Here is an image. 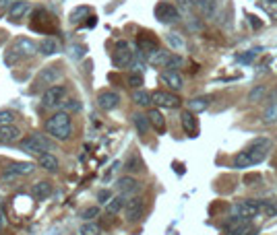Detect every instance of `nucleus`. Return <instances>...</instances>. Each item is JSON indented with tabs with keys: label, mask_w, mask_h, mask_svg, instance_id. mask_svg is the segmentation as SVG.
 I'll list each match as a JSON object with an SVG mask.
<instances>
[{
	"label": "nucleus",
	"mask_w": 277,
	"mask_h": 235,
	"mask_svg": "<svg viewBox=\"0 0 277 235\" xmlns=\"http://www.w3.org/2000/svg\"><path fill=\"white\" fill-rule=\"evenodd\" d=\"M46 132L56 138V141H68L73 134V124H71V116L66 111H56L54 116H50L46 122Z\"/></svg>",
	"instance_id": "nucleus-1"
},
{
	"label": "nucleus",
	"mask_w": 277,
	"mask_h": 235,
	"mask_svg": "<svg viewBox=\"0 0 277 235\" xmlns=\"http://www.w3.org/2000/svg\"><path fill=\"white\" fill-rule=\"evenodd\" d=\"M64 97H66V87L64 85H52L44 91V95H41V106L48 108V109L58 108V106H62Z\"/></svg>",
	"instance_id": "nucleus-2"
},
{
	"label": "nucleus",
	"mask_w": 277,
	"mask_h": 235,
	"mask_svg": "<svg viewBox=\"0 0 277 235\" xmlns=\"http://www.w3.org/2000/svg\"><path fill=\"white\" fill-rule=\"evenodd\" d=\"M21 149L27 151V153H36V155H41L52 149V145L46 141L41 134H31L29 138H25V141L21 143Z\"/></svg>",
	"instance_id": "nucleus-3"
},
{
	"label": "nucleus",
	"mask_w": 277,
	"mask_h": 235,
	"mask_svg": "<svg viewBox=\"0 0 277 235\" xmlns=\"http://www.w3.org/2000/svg\"><path fill=\"white\" fill-rule=\"evenodd\" d=\"M269 149H271V141H269V138H258V141L250 143L244 151H246L250 157H253V161H255V165H257V163H261L265 157H267Z\"/></svg>",
	"instance_id": "nucleus-4"
},
{
	"label": "nucleus",
	"mask_w": 277,
	"mask_h": 235,
	"mask_svg": "<svg viewBox=\"0 0 277 235\" xmlns=\"http://www.w3.org/2000/svg\"><path fill=\"white\" fill-rule=\"evenodd\" d=\"M60 76H62V68L56 66V64H50L46 68H41L38 78H36V83L40 87H52V85H56L60 81Z\"/></svg>",
	"instance_id": "nucleus-5"
},
{
	"label": "nucleus",
	"mask_w": 277,
	"mask_h": 235,
	"mask_svg": "<svg viewBox=\"0 0 277 235\" xmlns=\"http://www.w3.org/2000/svg\"><path fill=\"white\" fill-rule=\"evenodd\" d=\"M155 17L161 23H176L180 19V11L172 2H159L155 6Z\"/></svg>",
	"instance_id": "nucleus-6"
},
{
	"label": "nucleus",
	"mask_w": 277,
	"mask_h": 235,
	"mask_svg": "<svg viewBox=\"0 0 277 235\" xmlns=\"http://www.w3.org/2000/svg\"><path fill=\"white\" fill-rule=\"evenodd\" d=\"M54 27H56L54 17H50V15L44 11V8H40V11H36V19H33V23H31V29H33V31L50 33Z\"/></svg>",
	"instance_id": "nucleus-7"
},
{
	"label": "nucleus",
	"mask_w": 277,
	"mask_h": 235,
	"mask_svg": "<svg viewBox=\"0 0 277 235\" xmlns=\"http://www.w3.org/2000/svg\"><path fill=\"white\" fill-rule=\"evenodd\" d=\"M143 211H145V200L141 196H135L131 200H126V206H124V217H126V221H138L143 217Z\"/></svg>",
	"instance_id": "nucleus-8"
},
{
	"label": "nucleus",
	"mask_w": 277,
	"mask_h": 235,
	"mask_svg": "<svg viewBox=\"0 0 277 235\" xmlns=\"http://www.w3.org/2000/svg\"><path fill=\"white\" fill-rule=\"evenodd\" d=\"M112 60H114V64L118 68H124V66H128L133 62V52H131V48H128L126 41L116 43V50H114V54H112Z\"/></svg>",
	"instance_id": "nucleus-9"
},
{
	"label": "nucleus",
	"mask_w": 277,
	"mask_h": 235,
	"mask_svg": "<svg viewBox=\"0 0 277 235\" xmlns=\"http://www.w3.org/2000/svg\"><path fill=\"white\" fill-rule=\"evenodd\" d=\"M36 171V165L25 161V163H13L11 167H6L2 171V178L4 180H11V178H21V176H31Z\"/></svg>",
	"instance_id": "nucleus-10"
},
{
	"label": "nucleus",
	"mask_w": 277,
	"mask_h": 235,
	"mask_svg": "<svg viewBox=\"0 0 277 235\" xmlns=\"http://www.w3.org/2000/svg\"><path fill=\"white\" fill-rule=\"evenodd\" d=\"M153 103H158L159 108H180V103H182V99L178 97V95L174 93H168V91H155L153 93Z\"/></svg>",
	"instance_id": "nucleus-11"
},
{
	"label": "nucleus",
	"mask_w": 277,
	"mask_h": 235,
	"mask_svg": "<svg viewBox=\"0 0 277 235\" xmlns=\"http://www.w3.org/2000/svg\"><path fill=\"white\" fill-rule=\"evenodd\" d=\"M248 221L250 219H244V217H232L223 229V235H244V231L250 227Z\"/></svg>",
	"instance_id": "nucleus-12"
},
{
	"label": "nucleus",
	"mask_w": 277,
	"mask_h": 235,
	"mask_svg": "<svg viewBox=\"0 0 277 235\" xmlns=\"http://www.w3.org/2000/svg\"><path fill=\"white\" fill-rule=\"evenodd\" d=\"M261 215L258 208L255 204V198L253 200H244V202H238L234 206V217H244V219H253V217Z\"/></svg>",
	"instance_id": "nucleus-13"
},
{
	"label": "nucleus",
	"mask_w": 277,
	"mask_h": 235,
	"mask_svg": "<svg viewBox=\"0 0 277 235\" xmlns=\"http://www.w3.org/2000/svg\"><path fill=\"white\" fill-rule=\"evenodd\" d=\"M116 188H118V192L122 196H131V194H135V192L141 190V184H138V180H135L133 176H124V178L118 180Z\"/></svg>",
	"instance_id": "nucleus-14"
},
{
	"label": "nucleus",
	"mask_w": 277,
	"mask_h": 235,
	"mask_svg": "<svg viewBox=\"0 0 277 235\" xmlns=\"http://www.w3.org/2000/svg\"><path fill=\"white\" fill-rule=\"evenodd\" d=\"M118 103H120V95L114 93V91H101V93L98 95V106H99L101 109H106V111L116 109Z\"/></svg>",
	"instance_id": "nucleus-15"
},
{
	"label": "nucleus",
	"mask_w": 277,
	"mask_h": 235,
	"mask_svg": "<svg viewBox=\"0 0 277 235\" xmlns=\"http://www.w3.org/2000/svg\"><path fill=\"white\" fill-rule=\"evenodd\" d=\"M159 78H161V83L163 85H168L170 89H174V91H180L184 87V83H182V76H180L176 71H163L161 74H159Z\"/></svg>",
	"instance_id": "nucleus-16"
},
{
	"label": "nucleus",
	"mask_w": 277,
	"mask_h": 235,
	"mask_svg": "<svg viewBox=\"0 0 277 235\" xmlns=\"http://www.w3.org/2000/svg\"><path fill=\"white\" fill-rule=\"evenodd\" d=\"M180 122H182V128H184V132H186L188 136H197V132H198V122H197V118H195L193 111H190V109L182 111V116H180Z\"/></svg>",
	"instance_id": "nucleus-17"
},
{
	"label": "nucleus",
	"mask_w": 277,
	"mask_h": 235,
	"mask_svg": "<svg viewBox=\"0 0 277 235\" xmlns=\"http://www.w3.org/2000/svg\"><path fill=\"white\" fill-rule=\"evenodd\" d=\"M21 138V130L17 126H0V145H11Z\"/></svg>",
	"instance_id": "nucleus-18"
},
{
	"label": "nucleus",
	"mask_w": 277,
	"mask_h": 235,
	"mask_svg": "<svg viewBox=\"0 0 277 235\" xmlns=\"http://www.w3.org/2000/svg\"><path fill=\"white\" fill-rule=\"evenodd\" d=\"M137 41H138V50H141L143 54H147V56L153 54L155 50H159L158 48V39H155L153 36H149V33H141Z\"/></svg>",
	"instance_id": "nucleus-19"
},
{
	"label": "nucleus",
	"mask_w": 277,
	"mask_h": 235,
	"mask_svg": "<svg viewBox=\"0 0 277 235\" xmlns=\"http://www.w3.org/2000/svg\"><path fill=\"white\" fill-rule=\"evenodd\" d=\"M29 11H31V6H29L27 0H15V4L8 8V15H11V19L19 21V19H23V17L27 15Z\"/></svg>",
	"instance_id": "nucleus-20"
},
{
	"label": "nucleus",
	"mask_w": 277,
	"mask_h": 235,
	"mask_svg": "<svg viewBox=\"0 0 277 235\" xmlns=\"http://www.w3.org/2000/svg\"><path fill=\"white\" fill-rule=\"evenodd\" d=\"M15 50L19 52L21 56H33L38 52V46L31 39H27V37H19L15 41Z\"/></svg>",
	"instance_id": "nucleus-21"
},
{
	"label": "nucleus",
	"mask_w": 277,
	"mask_h": 235,
	"mask_svg": "<svg viewBox=\"0 0 277 235\" xmlns=\"http://www.w3.org/2000/svg\"><path fill=\"white\" fill-rule=\"evenodd\" d=\"M52 194V184L50 181H38L31 186V196L36 200H46Z\"/></svg>",
	"instance_id": "nucleus-22"
},
{
	"label": "nucleus",
	"mask_w": 277,
	"mask_h": 235,
	"mask_svg": "<svg viewBox=\"0 0 277 235\" xmlns=\"http://www.w3.org/2000/svg\"><path fill=\"white\" fill-rule=\"evenodd\" d=\"M40 167L50 171V173H56L58 171V159L54 155H50V153H41L40 155Z\"/></svg>",
	"instance_id": "nucleus-23"
},
{
	"label": "nucleus",
	"mask_w": 277,
	"mask_h": 235,
	"mask_svg": "<svg viewBox=\"0 0 277 235\" xmlns=\"http://www.w3.org/2000/svg\"><path fill=\"white\" fill-rule=\"evenodd\" d=\"M170 56L172 54L168 50H155L153 54H149V64H153V66H168Z\"/></svg>",
	"instance_id": "nucleus-24"
},
{
	"label": "nucleus",
	"mask_w": 277,
	"mask_h": 235,
	"mask_svg": "<svg viewBox=\"0 0 277 235\" xmlns=\"http://www.w3.org/2000/svg\"><path fill=\"white\" fill-rule=\"evenodd\" d=\"M126 206V198L122 194H118V196H112V200L106 204V213L108 215H118L122 208Z\"/></svg>",
	"instance_id": "nucleus-25"
},
{
	"label": "nucleus",
	"mask_w": 277,
	"mask_h": 235,
	"mask_svg": "<svg viewBox=\"0 0 277 235\" xmlns=\"http://www.w3.org/2000/svg\"><path fill=\"white\" fill-rule=\"evenodd\" d=\"M209 106H211V97H207V95H203V97H195L193 101H188V109L193 111V114L205 111Z\"/></svg>",
	"instance_id": "nucleus-26"
},
{
	"label": "nucleus",
	"mask_w": 277,
	"mask_h": 235,
	"mask_svg": "<svg viewBox=\"0 0 277 235\" xmlns=\"http://www.w3.org/2000/svg\"><path fill=\"white\" fill-rule=\"evenodd\" d=\"M133 124H135L138 134H147V132H149V128H151L149 116H143V114H135L133 116Z\"/></svg>",
	"instance_id": "nucleus-27"
},
{
	"label": "nucleus",
	"mask_w": 277,
	"mask_h": 235,
	"mask_svg": "<svg viewBox=\"0 0 277 235\" xmlns=\"http://www.w3.org/2000/svg\"><path fill=\"white\" fill-rule=\"evenodd\" d=\"M147 116H149L151 126L158 130V132H163V130H166V118H163V114H161L159 109H151Z\"/></svg>",
	"instance_id": "nucleus-28"
},
{
	"label": "nucleus",
	"mask_w": 277,
	"mask_h": 235,
	"mask_svg": "<svg viewBox=\"0 0 277 235\" xmlns=\"http://www.w3.org/2000/svg\"><path fill=\"white\" fill-rule=\"evenodd\" d=\"M58 41L54 39V37H46V39H41L40 41V52H41V54H44V56H54L56 54V52H58Z\"/></svg>",
	"instance_id": "nucleus-29"
},
{
	"label": "nucleus",
	"mask_w": 277,
	"mask_h": 235,
	"mask_svg": "<svg viewBox=\"0 0 277 235\" xmlns=\"http://www.w3.org/2000/svg\"><path fill=\"white\" fill-rule=\"evenodd\" d=\"M255 204L258 208V213H263L267 217L277 215V202H273V200H255Z\"/></svg>",
	"instance_id": "nucleus-30"
},
{
	"label": "nucleus",
	"mask_w": 277,
	"mask_h": 235,
	"mask_svg": "<svg viewBox=\"0 0 277 235\" xmlns=\"http://www.w3.org/2000/svg\"><path fill=\"white\" fill-rule=\"evenodd\" d=\"M133 101L137 103V106L147 108V106H151V103H153V93H147L145 89H137L133 93Z\"/></svg>",
	"instance_id": "nucleus-31"
},
{
	"label": "nucleus",
	"mask_w": 277,
	"mask_h": 235,
	"mask_svg": "<svg viewBox=\"0 0 277 235\" xmlns=\"http://www.w3.org/2000/svg\"><path fill=\"white\" fill-rule=\"evenodd\" d=\"M250 165H255V161H253V157H250L246 151H242V153H238L236 157H234V167H236V169L250 167Z\"/></svg>",
	"instance_id": "nucleus-32"
},
{
	"label": "nucleus",
	"mask_w": 277,
	"mask_h": 235,
	"mask_svg": "<svg viewBox=\"0 0 277 235\" xmlns=\"http://www.w3.org/2000/svg\"><path fill=\"white\" fill-rule=\"evenodd\" d=\"M124 169L128 171V173H138L143 169V161L138 159V155H131L128 157V161H126V165H124Z\"/></svg>",
	"instance_id": "nucleus-33"
},
{
	"label": "nucleus",
	"mask_w": 277,
	"mask_h": 235,
	"mask_svg": "<svg viewBox=\"0 0 277 235\" xmlns=\"http://www.w3.org/2000/svg\"><path fill=\"white\" fill-rule=\"evenodd\" d=\"M197 6L203 11V15H213L215 6H218V0H197Z\"/></svg>",
	"instance_id": "nucleus-34"
},
{
	"label": "nucleus",
	"mask_w": 277,
	"mask_h": 235,
	"mask_svg": "<svg viewBox=\"0 0 277 235\" xmlns=\"http://www.w3.org/2000/svg\"><path fill=\"white\" fill-rule=\"evenodd\" d=\"M81 235H101V229L98 227L95 223H89V221H85L81 225V229H79Z\"/></svg>",
	"instance_id": "nucleus-35"
},
{
	"label": "nucleus",
	"mask_w": 277,
	"mask_h": 235,
	"mask_svg": "<svg viewBox=\"0 0 277 235\" xmlns=\"http://www.w3.org/2000/svg\"><path fill=\"white\" fill-rule=\"evenodd\" d=\"M261 6L271 19H277V0H263Z\"/></svg>",
	"instance_id": "nucleus-36"
},
{
	"label": "nucleus",
	"mask_w": 277,
	"mask_h": 235,
	"mask_svg": "<svg viewBox=\"0 0 277 235\" xmlns=\"http://www.w3.org/2000/svg\"><path fill=\"white\" fill-rule=\"evenodd\" d=\"M89 13V8L87 6H79V8H75V11L71 13V23H79L81 21V17H85Z\"/></svg>",
	"instance_id": "nucleus-37"
},
{
	"label": "nucleus",
	"mask_w": 277,
	"mask_h": 235,
	"mask_svg": "<svg viewBox=\"0 0 277 235\" xmlns=\"http://www.w3.org/2000/svg\"><path fill=\"white\" fill-rule=\"evenodd\" d=\"M13 122H15V114H13V111H8V109L0 111V126H11Z\"/></svg>",
	"instance_id": "nucleus-38"
},
{
	"label": "nucleus",
	"mask_w": 277,
	"mask_h": 235,
	"mask_svg": "<svg viewBox=\"0 0 277 235\" xmlns=\"http://www.w3.org/2000/svg\"><path fill=\"white\" fill-rule=\"evenodd\" d=\"M263 95H265V87H263V85H258V87H255V89L250 91V95H248V101L263 99Z\"/></svg>",
	"instance_id": "nucleus-39"
},
{
	"label": "nucleus",
	"mask_w": 277,
	"mask_h": 235,
	"mask_svg": "<svg viewBox=\"0 0 277 235\" xmlns=\"http://www.w3.org/2000/svg\"><path fill=\"white\" fill-rule=\"evenodd\" d=\"M98 215H99V208H98V206H89V208H85L81 217H83L85 221H91V219H95Z\"/></svg>",
	"instance_id": "nucleus-40"
},
{
	"label": "nucleus",
	"mask_w": 277,
	"mask_h": 235,
	"mask_svg": "<svg viewBox=\"0 0 277 235\" xmlns=\"http://www.w3.org/2000/svg\"><path fill=\"white\" fill-rule=\"evenodd\" d=\"M21 58H23V56H21L19 52H17V50L13 48L11 52H6V56H4V62H6V64H15L17 60H21Z\"/></svg>",
	"instance_id": "nucleus-41"
},
{
	"label": "nucleus",
	"mask_w": 277,
	"mask_h": 235,
	"mask_svg": "<svg viewBox=\"0 0 277 235\" xmlns=\"http://www.w3.org/2000/svg\"><path fill=\"white\" fill-rule=\"evenodd\" d=\"M275 120H277V106H275V103H271L269 109L265 111V122H269V124H271V122H275Z\"/></svg>",
	"instance_id": "nucleus-42"
},
{
	"label": "nucleus",
	"mask_w": 277,
	"mask_h": 235,
	"mask_svg": "<svg viewBox=\"0 0 277 235\" xmlns=\"http://www.w3.org/2000/svg\"><path fill=\"white\" fill-rule=\"evenodd\" d=\"M128 85H131L133 87V89H141V85H143V76L141 74H131V76H128Z\"/></svg>",
	"instance_id": "nucleus-43"
},
{
	"label": "nucleus",
	"mask_w": 277,
	"mask_h": 235,
	"mask_svg": "<svg viewBox=\"0 0 277 235\" xmlns=\"http://www.w3.org/2000/svg\"><path fill=\"white\" fill-rule=\"evenodd\" d=\"M258 181H261V176H258V173H246V176H244V184L246 186H255V184H258Z\"/></svg>",
	"instance_id": "nucleus-44"
},
{
	"label": "nucleus",
	"mask_w": 277,
	"mask_h": 235,
	"mask_svg": "<svg viewBox=\"0 0 277 235\" xmlns=\"http://www.w3.org/2000/svg\"><path fill=\"white\" fill-rule=\"evenodd\" d=\"M168 43H170L172 48H176V50H182L184 48V41L180 39L178 36H168Z\"/></svg>",
	"instance_id": "nucleus-45"
},
{
	"label": "nucleus",
	"mask_w": 277,
	"mask_h": 235,
	"mask_svg": "<svg viewBox=\"0 0 277 235\" xmlns=\"http://www.w3.org/2000/svg\"><path fill=\"white\" fill-rule=\"evenodd\" d=\"M180 64H182V58H180V56H170V62H168L166 68H170V71H176L174 66H180Z\"/></svg>",
	"instance_id": "nucleus-46"
},
{
	"label": "nucleus",
	"mask_w": 277,
	"mask_h": 235,
	"mask_svg": "<svg viewBox=\"0 0 277 235\" xmlns=\"http://www.w3.org/2000/svg\"><path fill=\"white\" fill-rule=\"evenodd\" d=\"M178 6L182 8V11H188V8H193L197 4V0H176Z\"/></svg>",
	"instance_id": "nucleus-47"
},
{
	"label": "nucleus",
	"mask_w": 277,
	"mask_h": 235,
	"mask_svg": "<svg viewBox=\"0 0 277 235\" xmlns=\"http://www.w3.org/2000/svg\"><path fill=\"white\" fill-rule=\"evenodd\" d=\"M71 56L73 58H83L85 56V48L83 46H73L71 48Z\"/></svg>",
	"instance_id": "nucleus-48"
},
{
	"label": "nucleus",
	"mask_w": 277,
	"mask_h": 235,
	"mask_svg": "<svg viewBox=\"0 0 277 235\" xmlns=\"http://www.w3.org/2000/svg\"><path fill=\"white\" fill-rule=\"evenodd\" d=\"M98 200H99V202H101V204H108V202H110V200H112V194L108 192V190H101V192L98 194Z\"/></svg>",
	"instance_id": "nucleus-49"
},
{
	"label": "nucleus",
	"mask_w": 277,
	"mask_h": 235,
	"mask_svg": "<svg viewBox=\"0 0 277 235\" xmlns=\"http://www.w3.org/2000/svg\"><path fill=\"white\" fill-rule=\"evenodd\" d=\"M77 109H81V103L77 101V99H68V103H66V114H68V111H77Z\"/></svg>",
	"instance_id": "nucleus-50"
},
{
	"label": "nucleus",
	"mask_w": 277,
	"mask_h": 235,
	"mask_svg": "<svg viewBox=\"0 0 277 235\" xmlns=\"http://www.w3.org/2000/svg\"><path fill=\"white\" fill-rule=\"evenodd\" d=\"M257 52H258V50H250L246 56H240V60H242V62H250V60H253V58L257 56Z\"/></svg>",
	"instance_id": "nucleus-51"
},
{
	"label": "nucleus",
	"mask_w": 277,
	"mask_h": 235,
	"mask_svg": "<svg viewBox=\"0 0 277 235\" xmlns=\"http://www.w3.org/2000/svg\"><path fill=\"white\" fill-rule=\"evenodd\" d=\"M248 21H250V25H253V29H258V27H261V21H257V17H255V15H248Z\"/></svg>",
	"instance_id": "nucleus-52"
},
{
	"label": "nucleus",
	"mask_w": 277,
	"mask_h": 235,
	"mask_svg": "<svg viewBox=\"0 0 277 235\" xmlns=\"http://www.w3.org/2000/svg\"><path fill=\"white\" fill-rule=\"evenodd\" d=\"M13 4H15V0H0V8H4V6L11 8Z\"/></svg>",
	"instance_id": "nucleus-53"
},
{
	"label": "nucleus",
	"mask_w": 277,
	"mask_h": 235,
	"mask_svg": "<svg viewBox=\"0 0 277 235\" xmlns=\"http://www.w3.org/2000/svg\"><path fill=\"white\" fill-rule=\"evenodd\" d=\"M4 225H6V217H4V213L0 211V231L4 229Z\"/></svg>",
	"instance_id": "nucleus-54"
},
{
	"label": "nucleus",
	"mask_w": 277,
	"mask_h": 235,
	"mask_svg": "<svg viewBox=\"0 0 277 235\" xmlns=\"http://www.w3.org/2000/svg\"><path fill=\"white\" fill-rule=\"evenodd\" d=\"M244 235H257V229H255V227H248V229L244 231Z\"/></svg>",
	"instance_id": "nucleus-55"
},
{
	"label": "nucleus",
	"mask_w": 277,
	"mask_h": 235,
	"mask_svg": "<svg viewBox=\"0 0 277 235\" xmlns=\"http://www.w3.org/2000/svg\"><path fill=\"white\" fill-rule=\"evenodd\" d=\"M275 165H277V159H275Z\"/></svg>",
	"instance_id": "nucleus-56"
}]
</instances>
